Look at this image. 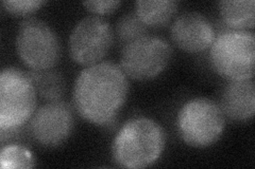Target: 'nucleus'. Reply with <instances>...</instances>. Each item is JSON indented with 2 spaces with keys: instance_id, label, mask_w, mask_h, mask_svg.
<instances>
[{
  "instance_id": "nucleus-8",
  "label": "nucleus",
  "mask_w": 255,
  "mask_h": 169,
  "mask_svg": "<svg viewBox=\"0 0 255 169\" xmlns=\"http://www.w3.org/2000/svg\"><path fill=\"white\" fill-rule=\"evenodd\" d=\"M114 40V29L109 21L97 15L86 16L77 22L70 33V57L78 65H96L106 57Z\"/></svg>"
},
{
  "instance_id": "nucleus-15",
  "label": "nucleus",
  "mask_w": 255,
  "mask_h": 169,
  "mask_svg": "<svg viewBox=\"0 0 255 169\" xmlns=\"http://www.w3.org/2000/svg\"><path fill=\"white\" fill-rule=\"evenodd\" d=\"M149 28L143 23L135 12L124 14L116 22L114 29L115 38L123 48L135 40L149 35Z\"/></svg>"
},
{
  "instance_id": "nucleus-10",
  "label": "nucleus",
  "mask_w": 255,
  "mask_h": 169,
  "mask_svg": "<svg viewBox=\"0 0 255 169\" xmlns=\"http://www.w3.org/2000/svg\"><path fill=\"white\" fill-rule=\"evenodd\" d=\"M217 31L212 21L199 12L179 15L170 27V37L179 49L187 53H201L210 49Z\"/></svg>"
},
{
  "instance_id": "nucleus-7",
  "label": "nucleus",
  "mask_w": 255,
  "mask_h": 169,
  "mask_svg": "<svg viewBox=\"0 0 255 169\" xmlns=\"http://www.w3.org/2000/svg\"><path fill=\"white\" fill-rule=\"evenodd\" d=\"M172 53L166 39L147 35L123 48L119 66L128 78L150 80L167 69Z\"/></svg>"
},
{
  "instance_id": "nucleus-13",
  "label": "nucleus",
  "mask_w": 255,
  "mask_h": 169,
  "mask_svg": "<svg viewBox=\"0 0 255 169\" xmlns=\"http://www.w3.org/2000/svg\"><path fill=\"white\" fill-rule=\"evenodd\" d=\"M134 5V12L148 28H161L172 20L179 2L174 0H138Z\"/></svg>"
},
{
  "instance_id": "nucleus-1",
  "label": "nucleus",
  "mask_w": 255,
  "mask_h": 169,
  "mask_svg": "<svg viewBox=\"0 0 255 169\" xmlns=\"http://www.w3.org/2000/svg\"><path fill=\"white\" fill-rule=\"evenodd\" d=\"M130 92L129 79L121 66L101 61L86 67L76 78L73 89L74 109L95 125L111 124Z\"/></svg>"
},
{
  "instance_id": "nucleus-4",
  "label": "nucleus",
  "mask_w": 255,
  "mask_h": 169,
  "mask_svg": "<svg viewBox=\"0 0 255 169\" xmlns=\"http://www.w3.org/2000/svg\"><path fill=\"white\" fill-rule=\"evenodd\" d=\"M226 118L219 104L207 98H196L179 110L177 128L188 146L206 148L221 138L226 129Z\"/></svg>"
},
{
  "instance_id": "nucleus-17",
  "label": "nucleus",
  "mask_w": 255,
  "mask_h": 169,
  "mask_svg": "<svg viewBox=\"0 0 255 169\" xmlns=\"http://www.w3.org/2000/svg\"><path fill=\"white\" fill-rule=\"evenodd\" d=\"M45 3L44 0H4L1 4L12 15L28 16L38 11Z\"/></svg>"
},
{
  "instance_id": "nucleus-14",
  "label": "nucleus",
  "mask_w": 255,
  "mask_h": 169,
  "mask_svg": "<svg viewBox=\"0 0 255 169\" xmlns=\"http://www.w3.org/2000/svg\"><path fill=\"white\" fill-rule=\"evenodd\" d=\"M28 74L39 98L47 102L63 100L66 93V82L59 71L54 69L30 70Z\"/></svg>"
},
{
  "instance_id": "nucleus-2",
  "label": "nucleus",
  "mask_w": 255,
  "mask_h": 169,
  "mask_svg": "<svg viewBox=\"0 0 255 169\" xmlns=\"http://www.w3.org/2000/svg\"><path fill=\"white\" fill-rule=\"evenodd\" d=\"M165 146L164 128L150 117L135 116L118 130L112 145V156L121 167L146 168L161 158Z\"/></svg>"
},
{
  "instance_id": "nucleus-18",
  "label": "nucleus",
  "mask_w": 255,
  "mask_h": 169,
  "mask_svg": "<svg viewBox=\"0 0 255 169\" xmlns=\"http://www.w3.org/2000/svg\"><path fill=\"white\" fill-rule=\"evenodd\" d=\"M82 4L90 12L96 15H108L115 12L122 4L119 0H91L84 1Z\"/></svg>"
},
{
  "instance_id": "nucleus-11",
  "label": "nucleus",
  "mask_w": 255,
  "mask_h": 169,
  "mask_svg": "<svg viewBox=\"0 0 255 169\" xmlns=\"http://www.w3.org/2000/svg\"><path fill=\"white\" fill-rule=\"evenodd\" d=\"M223 114L231 120L245 123L255 113V85L253 79L231 80L223 87L220 98Z\"/></svg>"
},
{
  "instance_id": "nucleus-9",
  "label": "nucleus",
  "mask_w": 255,
  "mask_h": 169,
  "mask_svg": "<svg viewBox=\"0 0 255 169\" xmlns=\"http://www.w3.org/2000/svg\"><path fill=\"white\" fill-rule=\"evenodd\" d=\"M75 129V114L63 100L48 102L39 107L29 120V132L43 147L53 148L65 143Z\"/></svg>"
},
{
  "instance_id": "nucleus-6",
  "label": "nucleus",
  "mask_w": 255,
  "mask_h": 169,
  "mask_svg": "<svg viewBox=\"0 0 255 169\" xmlns=\"http://www.w3.org/2000/svg\"><path fill=\"white\" fill-rule=\"evenodd\" d=\"M15 46L19 58L30 70L52 69L61 59L58 34L42 19L31 17L20 21Z\"/></svg>"
},
{
  "instance_id": "nucleus-12",
  "label": "nucleus",
  "mask_w": 255,
  "mask_h": 169,
  "mask_svg": "<svg viewBox=\"0 0 255 169\" xmlns=\"http://www.w3.org/2000/svg\"><path fill=\"white\" fill-rule=\"evenodd\" d=\"M218 11L227 29L249 31L254 28V0H223L218 2Z\"/></svg>"
},
{
  "instance_id": "nucleus-5",
  "label": "nucleus",
  "mask_w": 255,
  "mask_h": 169,
  "mask_svg": "<svg viewBox=\"0 0 255 169\" xmlns=\"http://www.w3.org/2000/svg\"><path fill=\"white\" fill-rule=\"evenodd\" d=\"M37 92L28 74L9 67L0 75V129L22 128L36 111Z\"/></svg>"
},
{
  "instance_id": "nucleus-3",
  "label": "nucleus",
  "mask_w": 255,
  "mask_h": 169,
  "mask_svg": "<svg viewBox=\"0 0 255 169\" xmlns=\"http://www.w3.org/2000/svg\"><path fill=\"white\" fill-rule=\"evenodd\" d=\"M210 63L216 73L231 80L253 79L255 37L251 31L222 29L210 48Z\"/></svg>"
},
{
  "instance_id": "nucleus-16",
  "label": "nucleus",
  "mask_w": 255,
  "mask_h": 169,
  "mask_svg": "<svg viewBox=\"0 0 255 169\" xmlns=\"http://www.w3.org/2000/svg\"><path fill=\"white\" fill-rule=\"evenodd\" d=\"M0 166L2 169L33 168L35 158L27 147L21 145H3L0 152Z\"/></svg>"
}]
</instances>
